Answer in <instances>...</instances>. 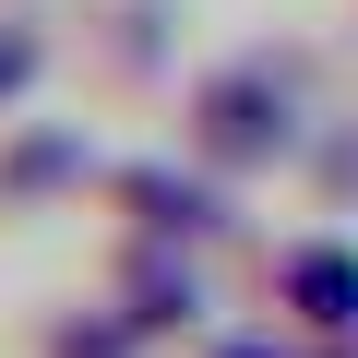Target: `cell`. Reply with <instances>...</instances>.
<instances>
[{"instance_id":"1","label":"cell","mask_w":358,"mask_h":358,"mask_svg":"<svg viewBox=\"0 0 358 358\" xmlns=\"http://www.w3.org/2000/svg\"><path fill=\"white\" fill-rule=\"evenodd\" d=\"M287 143H299V108H287V84H275L263 60H227V72L192 84V155H203V167H239V179H251V167H275Z\"/></svg>"},{"instance_id":"6","label":"cell","mask_w":358,"mask_h":358,"mask_svg":"<svg viewBox=\"0 0 358 358\" xmlns=\"http://www.w3.org/2000/svg\"><path fill=\"white\" fill-rule=\"evenodd\" d=\"M24 72H36V36H0V96H13Z\"/></svg>"},{"instance_id":"2","label":"cell","mask_w":358,"mask_h":358,"mask_svg":"<svg viewBox=\"0 0 358 358\" xmlns=\"http://www.w3.org/2000/svg\"><path fill=\"white\" fill-rule=\"evenodd\" d=\"M275 287H287V310H299L310 334H358V251H334V239H299V251L275 263Z\"/></svg>"},{"instance_id":"5","label":"cell","mask_w":358,"mask_h":358,"mask_svg":"<svg viewBox=\"0 0 358 358\" xmlns=\"http://www.w3.org/2000/svg\"><path fill=\"white\" fill-rule=\"evenodd\" d=\"M131 346H143V334H131L120 310H84V322H72V334H60L48 358H131Z\"/></svg>"},{"instance_id":"7","label":"cell","mask_w":358,"mask_h":358,"mask_svg":"<svg viewBox=\"0 0 358 358\" xmlns=\"http://www.w3.org/2000/svg\"><path fill=\"white\" fill-rule=\"evenodd\" d=\"M215 358H287V346H215Z\"/></svg>"},{"instance_id":"4","label":"cell","mask_w":358,"mask_h":358,"mask_svg":"<svg viewBox=\"0 0 358 358\" xmlns=\"http://www.w3.org/2000/svg\"><path fill=\"white\" fill-rule=\"evenodd\" d=\"M84 167H96V155H84L72 131H24L13 155H0V192H13V203H36V192H72Z\"/></svg>"},{"instance_id":"3","label":"cell","mask_w":358,"mask_h":358,"mask_svg":"<svg viewBox=\"0 0 358 358\" xmlns=\"http://www.w3.org/2000/svg\"><path fill=\"white\" fill-rule=\"evenodd\" d=\"M120 203H131L143 239H203V227H215V192L179 179V167H120Z\"/></svg>"}]
</instances>
